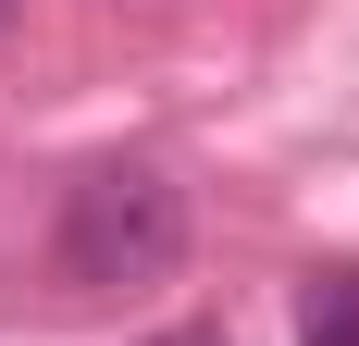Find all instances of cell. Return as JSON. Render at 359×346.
<instances>
[{"label": "cell", "instance_id": "1", "mask_svg": "<svg viewBox=\"0 0 359 346\" xmlns=\"http://www.w3.org/2000/svg\"><path fill=\"white\" fill-rule=\"evenodd\" d=\"M186 260V186L161 161H87L50 210V272L74 297H137V284H174Z\"/></svg>", "mask_w": 359, "mask_h": 346}, {"label": "cell", "instance_id": "2", "mask_svg": "<svg viewBox=\"0 0 359 346\" xmlns=\"http://www.w3.org/2000/svg\"><path fill=\"white\" fill-rule=\"evenodd\" d=\"M297 346H359V260L297 272Z\"/></svg>", "mask_w": 359, "mask_h": 346}, {"label": "cell", "instance_id": "3", "mask_svg": "<svg viewBox=\"0 0 359 346\" xmlns=\"http://www.w3.org/2000/svg\"><path fill=\"white\" fill-rule=\"evenodd\" d=\"M149 346H223V334H211V321H186V334H149Z\"/></svg>", "mask_w": 359, "mask_h": 346}, {"label": "cell", "instance_id": "4", "mask_svg": "<svg viewBox=\"0 0 359 346\" xmlns=\"http://www.w3.org/2000/svg\"><path fill=\"white\" fill-rule=\"evenodd\" d=\"M0 25H13V0H0Z\"/></svg>", "mask_w": 359, "mask_h": 346}]
</instances>
